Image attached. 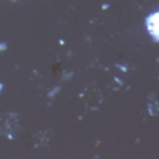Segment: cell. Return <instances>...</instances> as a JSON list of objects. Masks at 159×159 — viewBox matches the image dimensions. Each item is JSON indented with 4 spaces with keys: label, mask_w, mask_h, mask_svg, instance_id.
<instances>
[{
    "label": "cell",
    "mask_w": 159,
    "mask_h": 159,
    "mask_svg": "<svg viewBox=\"0 0 159 159\" xmlns=\"http://www.w3.org/2000/svg\"><path fill=\"white\" fill-rule=\"evenodd\" d=\"M148 26H149V30L153 34V36L159 39V12L152 15V17L148 21Z\"/></svg>",
    "instance_id": "cell-1"
}]
</instances>
